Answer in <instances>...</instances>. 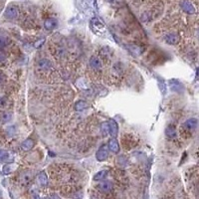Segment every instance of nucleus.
<instances>
[{
  "label": "nucleus",
  "instance_id": "nucleus-1",
  "mask_svg": "<svg viewBox=\"0 0 199 199\" xmlns=\"http://www.w3.org/2000/svg\"><path fill=\"white\" fill-rule=\"evenodd\" d=\"M91 27L93 29V31L97 34H101L105 30L104 24L98 18H93L91 20Z\"/></svg>",
  "mask_w": 199,
  "mask_h": 199
},
{
  "label": "nucleus",
  "instance_id": "nucleus-2",
  "mask_svg": "<svg viewBox=\"0 0 199 199\" xmlns=\"http://www.w3.org/2000/svg\"><path fill=\"white\" fill-rule=\"evenodd\" d=\"M109 156V150H108V147L105 145H101L100 149H98L96 153V158L98 161H104L108 158Z\"/></svg>",
  "mask_w": 199,
  "mask_h": 199
},
{
  "label": "nucleus",
  "instance_id": "nucleus-3",
  "mask_svg": "<svg viewBox=\"0 0 199 199\" xmlns=\"http://www.w3.org/2000/svg\"><path fill=\"white\" fill-rule=\"evenodd\" d=\"M18 14H19V10L16 6L7 7V9L5 10V13H4L5 17L8 19H15V18H17Z\"/></svg>",
  "mask_w": 199,
  "mask_h": 199
},
{
  "label": "nucleus",
  "instance_id": "nucleus-4",
  "mask_svg": "<svg viewBox=\"0 0 199 199\" xmlns=\"http://www.w3.org/2000/svg\"><path fill=\"white\" fill-rule=\"evenodd\" d=\"M180 6H181V8H182V10L185 11L186 13H188V14L195 13V8H194V6L189 1L183 0V1L180 3Z\"/></svg>",
  "mask_w": 199,
  "mask_h": 199
},
{
  "label": "nucleus",
  "instance_id": "nucleus-5",
  "mask_svg": "<svg viewBox=\"0 0 199 199\" xmlns=\"http://www.w3.org/2000/svg\"><path fill=\"white\" fill-rule=\"evenodd\" d=\"M197 125H198V121L196 120V118L191 117V118H188V120L184 122L183 126L188 130H193L197 128Z\"/></svg>",
  "mask_w": 199,
  "mask_h": 199
},
{
  "label": "nucleus",
  "instance_id": "nucleus-6",
  "mask_svg": "<svg viewBox=\"0 0 199 199\" xmlns=\"http://www.w3.org/2000/svg\"><path fill=\"white\" fill-rule=\"evenodd\" d=\"M58 26V21L57 19H55V18H48L47 20L44 22V27L46 30H53V29H55Z\"/></svg>",
  "mask_w": 199,
  "mask_h": 199
},
{
  "label": "nucleus",
  "instance_id": "nucleus-7",
  "mask_svg": "<svg viewBox=\"0 0 199 199\" xmlns=\"http://www.w3.org/2000/svg\"><path fill=\"white\" fill-rule=\"evenodd\" d=\"M164 41L169 45H175L179 42V36L176 34H167L164 37Z\"/></svg>",
  "mask_w": 199,
  "mask_h": 199
},
{
  "label": "nucleus",
  "instance_id": "nucleus-8",
  "mask_svg": "<svg viewBox=\"0 0 199 199\" xmlns=\"http://www.w3.org/2000/svg\"><path fill=\"white\" fill-rule=\"evenodd\" d=\"M108 125H109V133L112 134V137H117V134L118 133V128H117V124L115 121H113L111 120L109 122H108Z\"/></svg>",
  "mask_w": 199,
  "mask_h": 199
},
{
  "label": "nucleus",
  "instance_id": "nucleus-9",
  "mask_svg": "<svg viewBox=\"0 0 199 199\" xmlns=\"http://www.w3.org/2000/svg\"><path fill=\"white\" fill-rule=\"evenodd\" d=\"M109 149L111 150L113 153H117L118 151H120V145H118V142L116 138H112L111 141H109Z\"/></svg>",
  "mask_w": 199,
  "mask_h": 199
},
{
  "label": "nucleus",
  "instance_id": "nucleus-10",
  "mask_svg": "<svg viewBox=\"0 0 199 199\" xmlns=\"http://www.w3.org/2000/svg\"><path fill=\"white\" fill-rule=\"evenodd\" d=\"M89 64H90L92 69H94V70H100L101 68V61L100 60L99 57H96V56L91 58Z\"/></svg>",
  "mask_w": 199,
  "mask_h": 199
},
{
  "label": "nucleus",
  "instance_id": "nucleus-11",
  "mask_svg": "<svg viewBox=\"0 0 199 199\" xmlns=\"http://www.w3.org/2000/svg\"><path fill=\"white\" fill-rule=\"evenodd\" d=\"M99 187H100L101 191H103V192H109L113 189V183L111 182V181L105 180V181H103V182L100 184Z\"/></svg>",
  "mask_w": 199,
  "mask_h": 199
},
{
  "label": "nucleus",
  "instance_id": "nucleus-12",
  "mask_svg": "<svg viewBox=\"0 0 199 199\" xmlns=\"http://www.w3.org/2000/svg\"><path fill=\"white\" fill-rule=\"evenodd\" d=\"M33 146H34V141L32 138H27L26 141H24L22 143H21V147H22V149L25 151L32 149Z\"/></svg>",
  "mask_w": 199,
  "mask_h": 199
},
{
  "label": "nucleus",
  "instance_id": "nucleus-13",
  "mask_svg": "<svg viewBox=\"0 0 199 199\" xmlns=\"http://www.w3.org/2000/svg\"><path fill=\"white\" fill-rule=\"evenodd\" d=\"M37 181H38V183L42 186H45L48 184V177L44 171L40 172L39 174L37 175Z\"/></svg>",
  "mask_w": 199,
  "mask_h": 199
},
{
  "label": "nucleus",
  "instance_id": "nucleus-14",
  "mask_svg": "<svg viewBox=\"0 0 199 199\" xmlns=\"http://www.w3.org/2000/svg\"><path fill=\"white\" fill-rule=\"evenodd\" d=\"M165 135H166L167 137H169V138H175L176 137V135H177L176 129H175V128L172 125H168L167 128H166V129H165Z\"/></svg>",
  "mask_w": 199,
  "mask_h": 199
},
{
  "label": "nucleus",
  "instance_id": "nucleus-15",
  "mask_svg": "<svg viewBox=\"0 0 199 199\" xmlns=\"http://www.w3.org/2000/svg\"><path fill=\"white\" fill-rule=\"evenodd\" d=\"M38 66L43 70H49V69H51V67H52L51 62L48 61L47 59H42V60H40L39 63H38Z\"/></svg>",
  "mask_w": 199,
  "mask_h": 199
},
{
  "label": "nucleus",
  "instance_id": "nucleus-16",
  "mask_svg": "<svg viewBox=\"0 0 199 199\" xmlns=\"http://www.w3.org/2000/svg\"><path fill=\"white\" fill-rule=\"evenodd\" d=\"M86 108H88V103L85 101H78L77 103L75 104V109L76 111H83Z\"/></svg>",
  "mask_w": 199,
  "mask_h": 199
},
{
  "label": "nucleus",
  "instance_id": "nucleus-17",
  "mask_svg": "<svg viewBox=\"0 0 199 199\" xmlns=\"http://www.w3.org/2000/svg\"><path fill=\"white\" fill-rule=\"evenodd\" d=\"M107 174H108V170H101V171H99L98 173H96L95 174V176H94V180H96V181H100V180H103L105 176H107Z\"/></svg>",
  "mask_w": 199,
  "mask_h": 199
},
{
  "label": "nucleus",
  "instance_id": "nucleus-18",
  "mask_svg": "<svg viewBox=\"0 0 199 199\" xmlns=\"http://www.w3.org/2000/svg\"><path fill=\"white\" fill-rule=\"evenodd\" d=\"M8 159H9V152L4 149H0V162L7 161Z\"/></svg>",
  "mask_w": 199,
  "mask_h": 199
},
{
  "label": "nucleus",
  "instance_id": "nucleus-19",
  "mask_svg": "<svg viewBox=\"0 0 199 199\" xmlns=\"http://www.w3.org/2000/svg\"><path fill=\"white\" fill-rule=\"evenodd\" d=\"M12 166H13V164H6V165H4L3 169H2L4 174H8V173H10L12 171V169H11Z\"/></svg>",
  "mask_w": 199,
  "mask_h": 199
},
{
  "label": "nucleus",
  "instance_id": "nucleus-20",
  "mask_svg": "<svg viewBox=\"0 0 199 199\" xmlns=\"http://www.w3.org/2000/svg\"><path fill=\"white\" fill-rule=\"evenodd\" d=\"M7 45V39L2 36H0V49L4 48Z\"/></svg>",
  "mask_w": 199,
  "mask_h": 199
},
{
  "label": "nucleus",
  "instance_id": "nucleus-21",
  "mask_svg": "<svg viewBox=\"0 0 199 199\" xmlns=\"http://www.w3.org/2000/svg\"><path fill=\"white\" fill-rule=\"evenodd\" d=\"M10 118H11V115H10V113H4L2 115V117H1V120L3 121H8Z\"/></svg>",
  "mask_w": 199,
  "mask_h": 199
},
{
  "label": "nucleus",
  "instance_id": "nucleus-22",
  "mask_svg": "<svg viewBox=\"0 0 199 199\" xmlns=\"http://www.w3.org/2000/svg\"><path fill=\"white\" fill-rule=\"evenodd\" d=\"M6 99L5 98H0V107H4L6 105Z\"/></svg>",
  "mask_w": 199,
  "mask_h": 199
},
{
  "label": "nucleus",
  "instance_id": "nucleus-23",
  "mask_svg": "<svg viewBox=\"0 0 199 199\" xmlns=\"http://www.w3.org/2000/svg\"><path fill=\"white\" fill-rule=\"evenodd\" d=\"M5 60V55H4L2 52H0V62H2Z\"/></svg>",
  "mask_w": 199,
  "mask_h": 199
},
{
  "label": "nucleus",
  "instance_id": "nucleus-24",
  "mask_svg": "<svg viewBox=\"0 0 199 199\" xmlns=\"http://www.w3.org/2000/svg\"><path fill=\"white\" fill-rule=\"evenodd\" d=\"M4 80H5V77H4V76H3V74H1V73H0V84H1V83H3V81H4Z\"/></svg>",
  "mask_w": 199,
  "mask_h": 199
},
{
  "label": "nucleus",
  "instance_id": "nucleus-25",
  "mask_svg": "<svg viewBox=\"0 0 199 199\" xmlns=\"http://www.w3.org/2000/svg\"><path fill=\"white\" fill-rule=\"evenodd\" d=\"M38 42H39V43H38V44H35V47H36V48H38V47H39V45L43 44L44 40H40V41H38Z\"/></svg>",
  "mask_w": 199,
  "mask_h": 199
},
{
  "label": "nucleus",
  "instance_id": "nucleus-26",
  "mask_svg": "<svg viewBox=\"0 0 199 199\" xmlns=\"http://www.w3.org/2000/svg\"><path fill=\"white\" fill-rule=\"evenodd\" d=\"M51 199H61V198L59 197L58 195H55V194H54V195H52V197H51Z\"/></svg>",
  "mask_w": 199,
  "mask_h": 199
},
{
  "label": "nucleus",
  "instance_id": "nucleus-27",
  "mask_svg": "<svg viewBox=\"0 0 199 199\" xmlns=\"http://www.w3.org/2000/svg\"><path fill=\"white\" fill-rule=\"evenodd\" d=\"M109 2H113V1H115V0H108Z\"/></svg>",
  "mask_w": 199,
  "mask_h": 199
},
{
  "label": "nucleus",
  "instance_id": "nucleus-28",
  "mask_svg": "<svg viewBox=\"0 0 199 199\" xmlns=\"http://www.w3.org/2000/svg\"><path fill=\"white\" fill-rule=\"evenodd\" d=\"M197 35H198V37H199V29H198V31H197Z\"/></svg>",
  "mask_w": 199,
  "mask_h": 199
},
{
  "label": "nucleus",
  "instance_id": "nucleus-29",
  "mask_svg": "<svg viewBox=\"0 0 199 199\" xmlns=\"http://www.w3.org/2000/svg\"><path fill=\"white\" fill-rule=\"evenodd\" d=\"M197 74L199 75V68H198V69H197Z\"/></svg>",
  "mask_w": 199,
  "mask_h": 199
},
{
  "label": "nucleus",
  "instance_id": "nucleus-30",
  "mask_svg": "<svg viewBox=\"0 0 199 199\" xmlns=\"http://www.w3.org/2000/svg\"><path fill=\"white\" fill-rule=\"evenodd\" d=\"M1 195H2V193H1V191H0V198H1Z\"/></svg>",
  "mask_w": 199,
  "mask_h": 199
},
{
  "label": "nucleus",
  "instance_id": "nucleus-31",
  "mask_svg": "<svg viewBox=\"0 0 199 199\" xmlns=\"http://www.w3.org/2000/svg\"><path fill=\"white\" fill-rule=\"evenodd\" d=\"M43 199H50V198H43Z\"/></svg>",
  "mask_w": 199,
  "mask_h": 199
}]
</instances>
